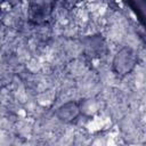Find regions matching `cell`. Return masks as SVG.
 <instances>
[{
	"mask_svg": "<svg viewBox=\"0 0 146 146\" xmlns=\"http://www.w3.org/2000/svg\"><path fill=\"white\" fill-rule=\"evenodd\" d=\"M138 65V54L130 46L121 47L113 56L111 68L112 72L120 79L131 74Z\"/></svg>",
	"mask_w": 146,
	"mask_h": 146,
	"instance_id": "6da1fadb",
	"label": "cell"
},
{
	"mask_svg": "<svg viewBox=\"0 0 146 146\" xmlns=\"http://www.w3.org/2000/svg\"><path fill=\"white\" fill-rule=\"evenodd\" d=\"M81 114H82V102H78V100L65 102L62 105H59L55 111V115L57 120L66 124L74 123L80 117Z\"/></svg>",
	"mask_w": 146,
	"mask_h": 146,
	"instance_id": "7a4b0ae2",
	"label": "cell"
},
{
	"mask_svg": "<svg viewBox=\"0 0 146 146\" xmlns=\"http://www.w3.org/2000/svg\"><path fill=\"white\" fill-rule=\"evenodd\" d=\"M51 11H52V2H48V1L31 2L27 9L29 22L34 25L43 24L47 19H49Z\"/></svg>",
	"mask_w": 146,
	"mask_h": 146,
	"instance_id": "3957f363",
	"label": "cell"
}]
</instances>
